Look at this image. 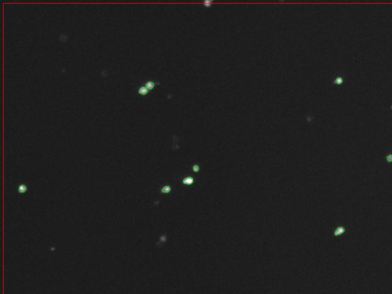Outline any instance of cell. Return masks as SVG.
<instances>
[{"label": "cell", "mask_w": 392, "mask_h": 294, "mask_svg": "<svg viewBox=\"0 0 392 294\" xmlns=\"http://www.w3.org/2000/svg\"><path fill=\"white\" fill-rule=\"evenodd\" d=\"M156 86V82L152 80H148V81H143L141 83V85H139L138 87V94L139 96H145L149 93L150 90H153Z\"/></svg>", "instance_id": "1"}, {"label": "cell", "mask_w": 392, "mask_h": 294, "mask_svg": "<svg viewBox=\"0 0 392 294\" xmlns=\"http://www.w3.org/2000/svg\"><path fill=\"white\" fill-rule=\"evenodd\" d=\"M345 231H346V230H345V228H344V227H342V226L338 227V228L335 229V232H334V235H335V236L341 235V234H342L345 233Z\"/></svg>", "instance_id": "2"}, {"label": "cell", "mask_w": 392, "mask_h": 294, "mask_svg": "<svg viewBox=\"0 0 392 294\" xmlns=\"http://www.w3.org/2000/svg\"><path fill=\"white\" fill-rule=\"evenodd\" d=\"M26 191H27V186H26L25 184H19V185H18V188H17L18 193L22 194V193H25V192H26Z\"/></svg>", "instance_id": "3"}, {"label": "cell", "mask_w": 392, "mask_h": 294, "mask_svg": "<svg viewBox=\"0 0 392 294\" xmlns=\"http://www.w3.org/2000/svg\"><path fill=\"white\" fill-rule=\"evenodd\" d=\"M170 191H171V188L169 186H168V185H165V186H164L162 189H161V192H162V193H168Z\"/></svg>", "instance_id": "4"}, {"label": "cell", "mask_w": 392, "mask_h": 294, "mask_svg": "<svg viewBox=\"0 0 392 294\" xmlns=\"http://www.w3.org/2000/svg\"><path fill=\"white\" fill-rule=\"evenodd\" d=\"M183 182L186 185H190L193 182V179L191 178V177H189V178H186L184 180H183Z\"/></svg>", "instance_id": "5"}, {"label": "cell", "mask_w": 392, "mask_h": 294, "mask_svg": "<svg viewBox=\"0 0 392 294\" xmlns=\"http://www.w3.org/2000/svg\"><path fill=\"white\" fill-rule=\"evenodd\" d=\"M342 82H343V79H342V77H338V78L334 81V84L338 85H340Z\"/></svg>", "instance_id": "6"}, {"label": "cell", "mask_w": 392, "mask_h": 294, "mask_svg": "<svg viewBox=\"0 0 392 294\" xmlns=\"http://www.w3.org/2000/svg\"><path fill=\"white\" fill-rule=\"evenodd\" d=\"M385 159H386L388 163H392V153H390V154L387 155Z\"/></svg>", "instance_id": "7"}, {"label": "cell", "mask_w": 392, "mask_h": 294, "mask_svg": "<svg viewBox=\"0 0 392 294\" xmlns=\"http://www.w3.org/2000/svg\"><path fill=\"white\" fill-rule=\"evenodd\" d=\"M192 169L195 172H198V170H199V167H198V166H197V165H195V166H193Z\"/></svg>", "instance_id": "8"}]
</instances>
